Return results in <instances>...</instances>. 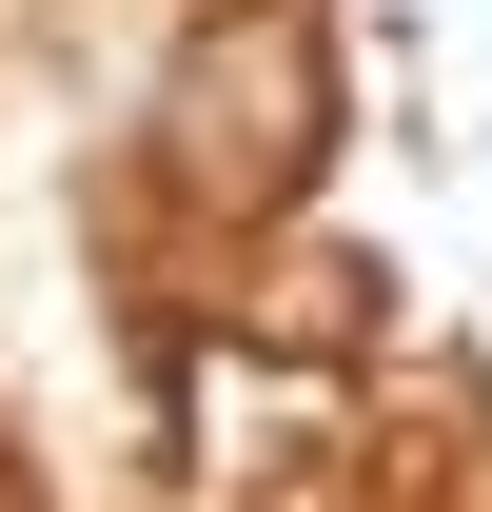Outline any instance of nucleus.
Listing matches in <instances>:
<instances>
[{
  "label": "nucleus",
  "mask_w": 492,
  "mask_h": 512,
  "mask_svg": "<svg viewBox=\"0 0 492 512\" xmlns=\"http://www.w3.org/2000/svg\"><path fill=\"white\" fill-rule=\"evenodd\" d=\"M335 138V60H315V0H217L158 79V178L197 217H276Z\"/></svg>",
  "instance_id": "nucleus-1"
}]
</instances>
